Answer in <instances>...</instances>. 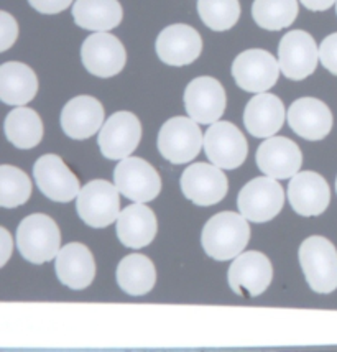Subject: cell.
Here are the masks:
<instances>
[{"instance_id": "5", "label": "cell", "mask_w": 337, "mask_h": 352, "mask_svg": "<svg viewBox=\"0 0 337 352\" xmlns=\"http://www.w3.org/2000/svg\"><path fill=\"white\" fill-rule=\"evenodd\" d=\"M116 184L94 179L81 188L76 198V211L81 221L92 229L109 228L120 214V198Z\"/></svg>"}, {"instance_id": "1", "label": "cell", "mask_w": 337, "mask_h": 352, "mask_svg": "<svg viewBox=\"0 0 337 352\" xmlns=\"http://www.w3.org/2000/svg\"><path fill=\"white\" fill-rule=\"evenodd\" d=\"M250 241V226L242 214L232 211L219 212L204 224L201 244L204 252L217 262L235 258Z\"/></svg>"}, {"instance_id": "32", "label": "cell", "mask_w": 337, "mask_h": 352, "mask_svg": "<svg viewBox=\"0 0 337 352\" xmlns=\"http://www.w3.org/2000/svg\"><path fill=\"white\" fill-rule=\"evenodd\" d=\"M0 52H7L19 38V23L8 12H0Z\"/></svg>"}, {"instance_id": "7", "label": "cell", "mask_w": 337, "mask_h": 352, "mask_svg": "<svg viewBox=\"0 0 337 352\" xmlns=\"http://www.w3.org/2000/svg\"><path fill=\"white\" fill-rule=\"evenodd\" d=\"M113 183L120 195L135 203L153 201L162 191V178L158 171L138 157H127L119 160L113 170Z\"/></svg>"}, {"instance_id": "4", "label": "cell", "mask_w": 337, "mask_h": 352, "mask_svg": "<svg viewBox=\"0 0 337 352\" xmlns=\"http://www.w3.org/2000/svg\"><path fill=\"white\" fill-rule=\"evenodd\" d=\"M158 152L173 165L193 162L204 148L199 125L191 117H173L162 125L158 133Z\"/></svg>"}, {"instance_id": "6", "label": "cell", "mask_w": 337, "mask_h": 352, "mask_svg": "<svg viewBox=\"0 0 337 352\" xmlns=\"http://www.w3.org/2000/svg\"><path fill=\"white\" fill-rule=\"evenodd\" d=\"M285 204V192L272 176H259L248 182L239 192L240 214L250 222H268L280 214Z\"/></svg>"}, {"instance_id": "26", "label": "cell", "mask_w": 337, "mask_h": 352, "mask_svg": "<svg viewBox=\"0 0 337 352\" xmlns=\"http://www.w3.org/2000/svg\"><path fill=\"white\" fill-rule=\"evenodd\" d=\"M73 19L84 30L109 32L119 27L124 10L119 0H76Z\"/></svg>"}, {"instance_id": "38", "label": "cell", "mask_w": 337, "mask_h": 352, "mask_svg": "<svg viewBox=\"0 0 337 352\" xmlns=\"http://www.w3.org/2000/svg\"><path fill=\"white\" fill-rule=\"evenodd\" d=\"M336 12H337V2H336Z\"/></svg>"}, {"instance_id": "27", "label": "cell", "mask_w": 337, "mask_h": 352, "mask_svg": "<svg viewBox=\"0 0 337 352\" xmlns=\"http://www.w3.org/2000/svg\"><path fill=\"white\" fill-rule=\"evenodd\" d=\"M117 285L130 296H142L153 290L157 282V270L146 255L130 254L117 267Z\"/></svg>"}, {"instance_id": "33", "label": "cell", "mask_w": 337, "mask_h": 352, "mask_svg": "<svg viewBox=\"0 0 337 352\" xmlns=\"http://www.w3.org/2000/svg\"><path fill=\"white\" fill-rule=\"evenodd\" d=\"M319 60L329 73L337 76V33L326 36L319 46Z\"/></svg>"}, {"instance_id": "31", "label": "cell", "mask_w": 337, "mask_h": 352, "mask_svg": "<svg viewBox=\"0 0 337 352\" xmlns=\"http://www.w3.org/2000/svg\"><path fill=\"white\" fill-rule=\"evenodd\" d=\"M202 23L214 32L230 30L240 19L239 0H197Z\"/></svg>"}, {"instance_id": "9", "label": "cell", "mask_w": 337, "mask_h": 352, "mask_svg": "<svg viewBox=\"0 0 337 352\" xmlns=\"http://www.w3.org/2000/svg\"><path fill=\"white\" fill-rule=\"evenodd\" d=\"M142 140V124L132 112H116L105 120L98 137L100 153L107 160L130 157Z\"/></svg>"}, {"instance_id": "20", "label": "cell", "mask_w": 337, "mask_h": 352, "mask_svg": "<svg viewBox=\"0 0 337 352\" xmlns=\"http://www.w3.org/2000/svg\"><path fill=\"white\" fill-rule=\"evenodd\" d=\"M290 129L305 140H323L332 131L331 109L316 98L296 99L290 106L288 114Z\"/></svg>"}, {"instance_id": "28", "label": "cell", "mask_w": 337, "mask_h": 352, "mask_svg": "<svg viewBox=\"0 0 337 352\" xmlns=\"http://www.w3.org/2000/svg\"><path fill=\"white\" fill-rule=\"evenodd\" d=\"M7 140L20 150H32L43 138V120L33 109L19 106L8 112L3 124Z\"/></svg>"}, {"instance_id": "23", "label": "cell", "mask_w": 337, "mask_h": 352, "mask_svg": "<svg viewBox=\"0 0 337 352\" xmlns=\"http://www.w3.org/2000/svg\"><path fill=\"white\" fill-rule=\"evenodd\" d=\"M117 237L129 249H143L158 232L155 212L143 203L130 204L117 217Z\"/></svg>"}, {"instance_id": "10", "label": "cell", "mask_w": 337, "mask_h": 352, "mask_svg": "<svg viewBox=\"0 0 337 352\" xmlns=\"http://www.w3.org/2000/svg\"><path fill=\"white\" fill-rule=\"evenodd\" d=\"M319 61V48L309 33L292 30L278 45V63L285 78L303 81L316 71Z\"/></svg>"}, {"instance_id": "30", "label": "cell", "mask_w": 337, "mask_h": 352, "mask_svg": "<svg viewBox=\"0 0 337 352\" xmlns=\"http://www.w3.org/2000/svg\"><path fill=\"white\" fill-rule=\"evenodd\" d=\"M32 196V182L25 171L12 165L0 166V206L14 209Z\"/></svg>"}, {"instance_id": "37", "label": "cell", "mask_w": 337, "mask_h": 352, "mask_svg": "<svg viewBox=\"0 0 337 352\" xmlns=\"http://www.w3.org/2000/svg\"><path fill=\"white\" fill-rule=\"evenodd\" d=\"M336 191H337V179H336Z\"/></svg>"}, {"instance_id": "29", "label": "cell", "mask_w": 337, "mask_h": 352, "mask_svg": "<svg viewBox=\"0 0 337 352\" xmlns=\"http://www.w3.org/2000/svg\"><path fill=\"white\" fill-rule=\"evenodd\" d=\"M252 16L263 30H283L296 20L298 0H254Z\"/></svg>"}, {"instance_id": "3", "label": "cell", "mask_w": 337, "mask_h": 352, "mask_svg": "<svg viewBox=\"0 0 337 352\" xmlns=\"http://www.w3.org/2000/svg\"><path fill=\"white\" fill-rule=\"evenodd\" d=\"M300 265L309 288L327 295L337 288V250L331 241L311 236L300 247Z\"/></svg>"}, {"instance_id": "17", "label": "cell", "mask_w": 337, "mask_h": 352, "mask_svg": "<svg viewBox=\"0 0 337 352\" xmlns=\"http://www.w3.org/2000/svg\"><path fill=\"white\" fill-rule=\"evenodd\" d=\"M158 58L168 66H186L195 63L202 52V38L193 27L175 23L158 35L155 43Z\"/></svg>"}, {"instance_id": "35", "label": "cell", "mask_w": 337, "mask_h": 352, "mask_svg": "<svg viewBox=\"0 0 337 352\" xmlns=\"http://www.w3.org/2000/svg\"><path fill=\"white\" fill-rule=\"evenodd\" d=\"M300 2L307 8V10L324 12L334 6L337 0H300Z\"/></svg>"}, {"instance_id": "24", "label": "cell", "mask_w": 337, "mask_h": 352, "mask_svg": "<svg viewBox=\"0 0 337 352\" xmlns=\"http://www.w3.org/2000/svg\"><path fill=\"white\" fill-rule=\"evenodd\" d=\"M285 106L280 98L268 92H259L246 106L243 124L255 138H270L283 127Z\"/></svg>"}, {"instance_id": "36", "label": "cell", "mask_w": 337, "mask_h": 352, "mask_svg": "<svg viewBox=\"0 0 337 352\" xmlns=\"http://www.w3.org/2000/svg\"><path fill=\"white\" fill-rule=\"evenodd\" d=\"M0 232H2V261H0V265L3 267L12 254V237L6 228L0 229Z\"/></svg>"}, {"instance_id": "34", "label": "cell", "mask_w": 337, "mask_h": 352, "mask_svg": "<svg viewBox=\"0 0 337 352\" xmlns=\"http://www.w3.org/2000/svg\"><path fill=\"white\" fill-rule=\"evenodd\" d=\"M28 3L40 14L56 15L66 10L73 3V0H28Z\"/></svg>"}, {"instance_id": "8", "label": "cell", "mask_w": 337, "mask_h": 352, "mask_svg": "<svg viewBox=\"0 0 337 352\" xmlns=\"http://www.w3.org/2000/svg\"><path fill=\"white\" fill-rule=\"evenodd\" d=\"M280 63L272 53L260 48L246 50L232 63L235 85L247 92H265L276 85Z\"/></svg>"}, {"instance_id": "15", "label": "cell", "mask_w": 337, "mask_h": 352, "mask_svg": "<svg viewBox=\"0 0 337 352\" xmlns=\"http://www.w3.org/2000/svg\"><path fill=\"white\" fill-rule=\"evenodd\" d=\"M33 176L40 191L56 203H69L81 191L78 176L58 155L46 153L38 158L33 166Z\"/></svg>"}, {"instance_id": "19", "label": "cell", "mask_w": 337, "mask_h": 352, "mask_svg": "<svg viewBox=\"0 0 337 352\" xmlns=\"http://www.w3.org/2000/svg\"><path fill=\"white\" fill-rule=\"evenodd\" d=\"M288 201L296 214L303 217L319 216L331 203L329 184L314 171L296 173L290 182Z\"/></svg>"}, {"instance_id": "13", "label": "cell", "mask_w": 337, "mask_h": 352, "mask_svg": "<svg viewBox=\"0 0 337 352\" xmlns=\"http://www.w3.org/2000/svg\"><path fill=\"white\" fill-rule=\"evenodd\" d=\"M181 191L197 206H214L226 198L229 182L222 168L209 163H195L183 171Z\"/></svg>"}, {"instance_id": "12", "label": "cell", "mask_w": 337, "mask_h": 352, "mask_svg": "<svg viewBox=\"0 0 337 352\" xmlns=\"http://www.w3.org/2000/svg\"><path fill=\"white\" fill-rule=\"evenodd\" d=\"M273 278V267L268 257L262 252L250 250L240 254L229 267L227 282L230 290L239 296H260L267 290Z\"/></svg>"}, {"instance_id": "16", "label": "cell", "mask_w": 337, "mask_h": 352, "mask_svg": "<svg viewBox=\"0 0 337 352\" xmlns=\"http://www.w3.org/2000/svg\"><path fill=\"white\" fill-rule=\"evenodd\" d=\"M226 91L217 79L201 76L193 79L184 89V107L197 124H214L224 116Z\"/></svg>"}, {"instance_id": "22", "label": "cell", "mask_w": 337, "mask_h": 352, "mask_svg": "<svg viewBox=\"0 0 337 352\" xmlns=\"http://www.w3.org/2000/svg\"><path fill=\"white\" fill-rule=\"evenodd\" d=\"M58 280L71 290H84L96 276L94 255L84 244H67L56 255L54 263Z\"/></svg>"}, {"instance_id": "25", "label": "cell", "mask_w": 337, "mask_h": 352, "mask_svg": "<svg viewBox=\"0 0 337 352\" xmlns=\"http://www.w3.org/2000/svg\"><path fill=\"white\" fill-rule=\"evenodd\" d=\"M38 78L30 66L7 61L0 66V99L7 106H25L35 99Z\"/></svg>"}, {"instance_id": "14", "label": "cell", "mask_w": 337, "mask_h": 352, "mask_svg": "<svg viewBox=\"0 0 337 352\" xmlns=\"http://www.w3.org/2000/svg\"><path fill=\"white\" fill-rule=\"evenodd\" d=\"M204 152L213 165L222 170H235L246 162L248 145L242 132L230 122L210 124L204 135Z\"/></svg>"}, {"instance_id": "21", "label": "cell", "mask_w": 337, "mask_h": 352, "mask_svg": "<svg viewBox=\"0 0 337 352\" xmlns=\"http://www.w3.org/2000/svg\"><path fill=\"white\" fill-rule=\"evenodd\" d=\"M104 117V107L98 99L78 96L63 107L61 129L73 140H86L102 129Z\"/></svg>"}, {"instance_id": "2", "label": "cell", "mask_w": 337, "mask_h": 352, "mask_svg": "<svg viewBox=\"0 0 337 352\" xmlns=\"http://www.w3.org/2000/svg\"><path fill=\"white\" fill-rule=\"evenodd\" d=\"M17 247L25 261L35 265L53 261L61 250L60 228L46 214L27 216L17 229Z\"/></svg>"}, {"instance_id": "18", "label": "cell", "mask_w": 337, "mask_h": 352, "mask_svg": "<svg viewBox=\"0 0 337 352\" xmlns=\"http://www.w3.org/2000/svg\"><path fill=\"white\" fill-rule=\"evenodd\" d=\"M255 160L263 175L275 179H288L300 171L303 153L300 146L290 138L270 137L259 146Z\"/></svg>"}, {"instance_id": "11", "label": "cell", "mask_w": 337, "mask_h": 352, "mask_svg": "<svg viewBox=\"0 0 337 352\" xmlns=\"http://www.w3.org/2000/svg\"><path fill=\"white\" fill-rule=\"evenodd\" d=\"M81 60L92 76L112 78L124 69L127 53L117 36L107 32H96L84 40Z\"/></svg>"}]
</instances>
